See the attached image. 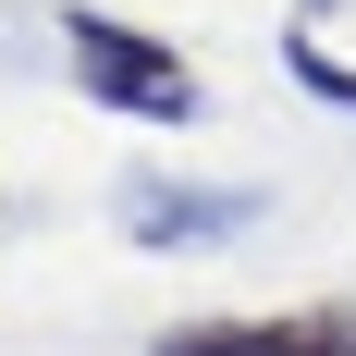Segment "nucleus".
<instances>
[{"label": "nucleus", "instance_id": "f257e3e1", "mask_svg": "<svg viewBox=\"0 0 356 356\" xmlns=\"http://www.w3.org/2000/svg\"><path fill=\"white\" fill-rule=\"evenodd\" d=\"M62 49H74V86H86L99 111H123V123H184V111H197L184 49H160L147 25H111V13L74 0V13H62Z\"/></svg>", "mask_w": 356, "mask_h": 356}, {"label": "nucleus", "instance_id": "f03ea898", "mask_svg": "<svg viewBox=\"0 0 356 356\" xmlns=\"http://www.w3.org/2000/svg\"><path fill=\"white\" fill-rule=\"evenodd\" d=\"M160 356H356V295H332V307H270V320H172Z\"/></svg>", "mask_w": 356, "mask_h": 356}, {"label": "nucleus", "instance_id": "20e7f679", "mask_svg": "<svg viewBox=\"0 0 356 356\" xmlns=\"http://www.w3.org/2000/svg\"><path fill=\"white\" fill-rule=\"evenodd\" d=\"M283 74H295V86H307V99H332V111H344V123H356V62H332V49H320V37H307V25H283Z\"/></svg>", "mask_w": 356, "mask_h": 356}, {"label": "nucleus", "instance_id": "7ed1b4c3", "mask_svg": "<svg viewBox=\"0 0 356 356\" xmlns=\"http://www.w3.org/2000/svg\"><path fill=\"white\" fill-rule=\"evenodd\" d=\"M234 221H258L246 184H123V234L136 246H209V234H234Z\"/></svg>", "mask_w": 356, "mask_h": 356}]
</instances>
